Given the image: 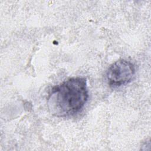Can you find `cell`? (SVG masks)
<instances>
[{
	"label": "cell",
	"instance_id": "cell-2",
	"mask_svg": "<svg viewBox=\"0 0 151 151\" xmlns=\"http://www.w3.org/2000/svg\"><path fill=\"white\" fill-rule=\"evenodd\" d=\"M135 73V67L132 62L120 59L110 65L106 73V78L110 86L117 87L131 82Z\"/></svg>",
	"mask_w": 151,
	"mask_h": 151
},
{
	"label": "cell",
	"instance_id": "cell-1",
	"mask_svg": "<svg viewBox=\"0 0 151 151\" xmlns=\"http://www.w3.org/2000/svg\"><path fill=\"white\" fill-rule=\"evenodd\" d=\"M88 98L86 78L81 77L69 78L51 90L48 106L52 114L67 117L80 111Z\"/></svg>",
	"mask_w": 151,
	"mask_h": 151
}]
</instances>
